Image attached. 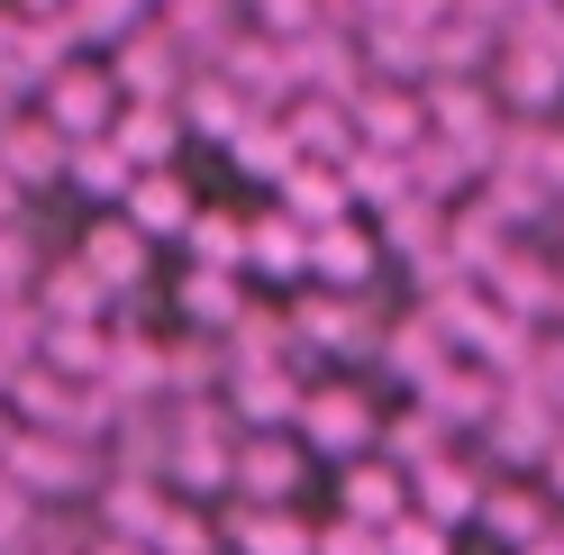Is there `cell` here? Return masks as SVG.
<instances>
[{
	"mask_svg": "<svg viewBox=\"0 0 564 555\" xmlns=\"http://www.w3.org/2000/svg\"><path fill=\"white\" fill-rule=\"evenodd\" d=\"M147 247H155V237L137 228V219H91V228H83V264H91L110 292H128L137 273H147Z\"/></svg>",
	"mask_w": 564,
	"mask_h": 555,
	"instance_id": "8992f818",
	"label": "cell"
},
{
	"mask_svg": "<svg viewBox=\"0 0 564 555\" xmlns=\"http://www.w3.org/2000/svg\"><path fill=\"white\" fill-rule=\"evenodd\" d=\"M119 100H128L119 91V64H55V74H46V119L74 137V146L119 128Z\"/></svg>",
	"mask_w": 564,
	"mask_h": 555,
	"instance_id": "6da1fadb",
	"label": "cell"
},
{
	"mask_svg": "<svg viewBox=\"0 0 564 555\" xmlns=\"http://www.w3.org/2000/svg\"><path fill=\"white\" fill-rule=\"evenodd\" d=\"M164 83H173V28H164V37H137V28H128V37H119V91L128 100H164Z\"/></svg>",
	"mask_w": 564,
	"mask_h": 555,
	"instance_id": "5bb4252c",
	"label": "cell"
},
{
	"mask_svg": "<svg viewBox=\"0 0 564 555\" xmlns=\"http://www.w3.org/2000/svg\"><path fill=\"white\" fill-rule=\"evenodd\" d=\"M246 264H256V273H310V219L264 210L256 228H246Z\"/></svg>",
	"mask_w": 564,
	"mask_h": 555,
	"instance_id": "7c38bea8",
	"label": "cell"
},
{
	"mask_svg": "<svg viewBox=\"0 0 564 555\" xmlns=\"http://www.w3.org/2000/svg\"><path fill=\"white\" fill-rule=\"evenodd\" d=\"M119 146L137 155V164H164L173 146H183V119H173V100H119Z\"/></svg>",
	"mask_w": 564,
	"mask_h": 555,
	"instance_id": "4fadbf2b",
	"label": "cell"
},
{
	"mask_svg": "<svg viewBox=\"0 0 564 555\" xmlns=\"http://www.w3.org/2000/svg\"><path fill=\"white\" fill-rule=\"evenodd\" d=\"M310 273H319L328 292H365L373 283V237L356 219H319L310 228Z\"/></svg>",
	"mask_w": 564,
	"mask_h": 555,
	"instance_id": "5b68a950",
	"label": "cell"
},
{
	"mask_svg": "<svg viewBox=\"0 0 564 555\" xmlns=\"http://www.w3.org/2000/svg\"><path fill=\"white\" fill-rule=\"evenodd\" d=\"M64 164H74V137H64L46 110L37 119H0V173H10V183H64Z\"/></svg>",
	"mask_w": 564,
	"mask_h": 555,
	"instance_id": "7a4b0ae2",
	"label": "cell"
},
{
	"mask_svg": "<svg viewBox=\"0 0 564 555\" xmlns=\"http://www.w3.org/2000/svg\"><path fill=\"white\" fill-rule=\"evenodd\" d=\"M429 119H437V137H446V146L491 155V100H482L474 83H437V91H429Z\"/></svg>",
	"mask_w": 564,
	"mask_h": 555,
	"instance_id": "30bf717a",
	"label": "cell"
},
{
	"mask_svg": "<svg viewBox=\"0 0 564 555\" xmlns=\"http://www.w3.org/2000/svg\"><path fill=\"white\" fill-rule=\"evenodd\" d=\"M491 519H501V529L528 546V537H538V510H528V501H491Z\"/></svg>",
	"mask_w": 564,
	"mask_h": 555,
	"instance_id": "4316f807",
	"label": "cell"
},
{
	"mask_svg": "<svg viewBox=\"0 0 564 555\" xmlns=\"http://www.w3.org/2000/svg\"><path fill=\"white\" fill-rule=\"evenodd\" d=\"M282 128H292V146L301 155H356V110H319V91H301V110L292 119H282Z\"/></svg>",
	"mask_w": 564,
	"mask_h": 555,
	"instance_id": "9a60e30c",
	"label": "cell"
},
{
	"mask_svg": "<svg viewBox=\"0 0 564 555\" xmlns=\"http://www.w3.org/2000/svg\"><path fill=\"white\" fill-rule=\"evenodd\" d=\"M292 420H301L310 446H328V456H365V446H373V401H365V392H346V383L310 392Z\"/></svg>",
	"mask_w": 564,
	"mask_h": 555,
	"instance_id": "3957f363",
	"label": "cell"
},
{
	"mask_svg": "<svg viewBox=\"0 0 564 555\" xmlns=\"http://www.w3.org/2000/svg\"><path fill=\"white\" fill-rule=\"evenodd\" d=\"M410 474H419V501H429V519H474V510H482V482H474V474H455L446 456L410 465Z\"/></svg>",
	"mask_w": 564,
	"mask_h": 555,
	"instance_id": "d6986e66",
	"label": "cell"
},
{
	"mask_svg": "<svg viewBox=\"0 0 564 555\" xmlns=\"http://www.w3.org/2000/svg\"><path fill=\"white\" fill-rule=\"evenodd\" d=\"M346 510L373 519V529H392V519L410 510V482H401L392 465H356V474H346Z\"/></svg>",
	"mask_w": 564,
	"mask_h": 555,
	"instance_id": "ac0fdd59",
	"label": "cell"
},
{
	"mask_svg": "<svg viewBox=\"0 0 564 555\" xmlns=\"http://www.w3.org/2000/svg\"><path fill=\"white\" fill-rule=\"evenodd\" d=\"M10 474L37 482V492H74V482H83V465H74V446H64V437H19L10 446Z\"/></svg>",
	"mask_w": 564,
	"mask_h": 555,
	"instance_id": "e0dca14e",
	"label": "cell"
},
{
	"mask_svg": "<svg viewBox=\"0 0 564 555\" xmlns=\"http://www.w3.org/2000/svg\"><path fill=\"white\" fill-rule=\"evenodd\" d=\"M137 173H147V164H137L119 137H83V146H74V164H64V183H83L91 200H128V183H137Z\"/></svg>",
	"mask_w": 564,
	"mask_h": 555,
	"instance_id": "8fae6325",
	"label": "cell"
},
{
	"mask_svg": "<svg viewBox=\"0 0 564 555\" xmlns=\"http://www.w3.org/2000/svg\"><path fill=\"white\" fill-rule=\"evenodd\" d=\"M0 373H10V356H0Z\"/></svg>",
	"mask_w": 564,
	"mask_h": 555,
	"instance_id": "4dcf8cb0",
	"label": "cell"
},
{
	"mask_svg": "<svg viewBox=\"0 0 564 555\" xmlns=\"http://www.w3.org/2000/svg\"><path fill=\"white\" fill-rule=\"evenodd\" d=\"M273 192H282V210H292V219H310V228L356 210V183H346V164H337V155H328V164H319V155H301Z\"/></svg>",
	"mask_w": 564,
	"mask_h": 555,
	"instance_id": "277c9868",
	"label": "cell"
},
{
	"mask_svg": "<svg viewBox=\"0 0 564 555\" xmlns=\"http://www.w3.org/2000/svg\"><path fill=\"white\" fill-rule=\"evenodd\" d=\"M546 492L564 501V446H555V456H546Z\"/></svg>",
	"mask_w": 564,
	"mask_h": 555,
	"instance_id": "f546056e",
	"label": "cell"
},
{
	"mask_svg": "<svg viewBox=\"0 0 564 555\" xmlns=\"http://www.w3.org/2000/svg\"><path fill=\"white\" fill-rule=\"evenodd\" d=\"M292 482H301V446L292 437H246L237 446V492L246 501H292Z\"/></svg>",
	"mask_w": 564,
	"mask_h": 555,
	"instance_id": "ba28073f",
	"label": "cell"
},
{
	"mask_svg": "<svg viewBox=\"0 0 564 555\" xmlns=\"http://www.w3.org/2000/svg\"><path fill=\"white\" fill-rule=\"evenodd\" d=\"M192 119H200L209 137H237L246 119H264V100H246V91H228V83H192Z\"/></svg>",
	"mask_w": 564,
	"mask_h": 555,
	"instance_id": "44dd1931",
	"label": "cell"
},
{
	"mask_svg": "<svg viewBox=\"0 0 564 555\" xmlns=\"http://www.w3.org/2000/svg\"><path fill=\"white\" fill-rule=\"evenodd\" d=\"M319 555H392V537H382V529H373V519H356V510H346V519H337V529L319 537Z\"/></svg>",
	"mask_w": 564,
	"mask_h": 555,
	"instance_id": "484cf974",
	"label": "cell"
},
{
	"mask_svg": "<svg viewBox=\"0 0 564 555\" xmlns=\"http://www.w3.org/2000/svg\"><path fill=\"white\" fill-rule=\"evenodd\" d=\"M237 555H319V546H310V529L282 501H256V510L237 519Z\"/></svg>",
	"mask_w": 564,
	"mask_h": 555,
	"instance_id": "2e32d148",
	"label": "cell"
},
{
	"mask_svg": "<svg viewBox=\"0 0 564 555\" xmlns=\"http://www.w3.org/2000/svg\"><path fill=\"white\" fill-rule=\"evenodd\" d=\"M128 219L147 228V237H183V228H192V192H183V173L147 164V173L128 183Z\"/></svg>",
	"mask_w": 564,
	"mask_h": 555,
	"instance_id": "9c48e42d",
	"label": "cell"
},
{
	"mask_svg": "<svg viewBox=\"0 0 564 555\" xmlns=\"http://www.w3.org/2000/svg\"><path fill=\"white\" fill-rule=\"evenodd\" d=\"M183 301L200 309V328H228V301H237L228 264H192V273H183Z\"/></svg>",
	"mask_w": 564,
	"mask_h": 555,
	"instance_id": "cb8c5ba5",
	"label": "cell"
},
{
	"mask_svg": "<svg viewBox=\"0 0 564 555\" xmlns=\"http://www.w3.org/2000/svg\"><path fill=\"white\" fill-rule=\"evenodd\" d=\"M147 546L155 555H209V529L192 510H155V529H147Z\"/></svg>",
	"mask_w": 564,
	"mask_h": 555,
	"instance_id": "d4e9b609",
	"label": "cell"
},
{
	"mask_svg": "<svg viewBox=\"0 0 564 555\" xmlns=\"http://www.w3.org/2000/svg\"><path fill=\"white\" fill-rule=\"evenodd\" d=\"M137 10H147V0H64V10H55V19H64V28H74V46H119Z\"/></svg>",
	"mask_w": 564,
	"mask_h": 555,
	"instance_id": "ffe728a7",
	"label": "cell"
},
{
	"mask_svg": "<svg viewBox=\"0 0 564 555\" xmlns=\"http://www.w3.org/2000/svg\"><path fill=\"white\" fill-rule=\"evenodd\" d=\"M183 237H192V264H228V273L246 264V228H237V219H219V210H192V228H183Z\"/></svg>",
	"mask_w": 564,
	"mask_h": 555,
	"instance_id": "7402d4cb",
	"label": "cell"
},
{
	"mask_svg": "<svg viewBox=\"0 0 564 555\" xmlns=\"http://www.w3.org/2000/svg\"><path fill=\"white\" fill-rule=\"evenodd\" d=\"M100 555H155L147 537H110V546H100Z\"/></svg>",
	"mask_w": 564,
	"mask_h": 555,
	"instance_id": "f1b7e54d",
	"label": "cell"
},
{
	"mask_svg": "<svg viewBox=\"0 0 564 555\" xmlns=\"http://www.w3.org/2000/svg\"><path fill=\"white\" fill-rule=\"evenodd\" d=\"M346 110H356V137H365V146H392V155H410L419 128H429V110H419L410 91H356Z\"/></svg>",
	"mask_w": 564,
	"mask_h": 555,
	"instance_id": "52a82bcc",
	"label": "cell"
},
{
	"mask_svg": "<svg viewBox=\"0 0 564 555\" xmlns=\"http://www.w3.org/2000/svg\"><path fill=\"white\" fill-rule=\"evenodd\" d=\"M528 555H564V529H538V537H528Z\"/></svg>",
	"mask_w": 564,
	"mask_h": 555,
	"instance_id": "83f0119b",
	"label": "cell"
},
{
	"mask_svg": "<svg viewBox=\"0 0 564 555\" xmlns=\"http://www.w3.org/2000/svg\"><path fill=\"white\" fill-rule=\"evenodd\" d=\"M237 410L273 428V420H292V410H301V392L282 383V373H237Z\"/></svg>",
	"mask_w": 564,
	"mask_h": 555,
	"instance_id": "603a6c76",
	"label": "cell"
}]
</instances>
